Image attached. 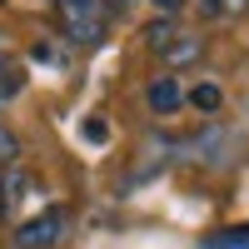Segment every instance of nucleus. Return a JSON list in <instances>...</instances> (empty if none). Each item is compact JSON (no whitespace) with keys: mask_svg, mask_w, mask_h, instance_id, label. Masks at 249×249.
<instances>
[{"mask_svg":"<svg viewBox=\"0 0 249 249\" xmlns=\"http://www.w3.org/2000/svg\"><path fill=\"white\" fill-rule=\"evenodd\" d=\"M60 5V30H65V40H75V45H100L105 40V25L110 15L100 0H55Z\"/></svg>","mask_w":249,"mask_h":249,"instance_id":"obj_1","label":"nucleus"},{"mask_svg":"<svg viewBox=\"0 0 249 249\" xmlns=\"http://www.w3.org/2000/svg\"><path fill=\"white\" fill-rule=\"evenodd\" d=\"M65 230H70V214L65 210H45V214H35V219H25L15 230V244L20 249H55L65 239Z\"/></svg>","mask_w":249,"mask_h":249,"instance_id":"obj_2","label":"nucleus"},{"mask_svg":"<svg viewBox=\"0 0 249 249\" xmlns=\"http://www.w3.org/2000/svg\"><path fill=\"white\" fill-rule=\"evenodd\" d=\"M179 105H184L179 80H175V75H160L155 85H150V110H155V115H175Z\"/></svg>","mask_w":249,"mask_h":249,"instance_id":"obj_3","label":"nucleus"},{"mask_svg":"<svg viewBox=\"0 0 249 249\" xmlns=\"http://www.w3.org/2000/svg\"><path fill=\"white\" fill-rule=\"evenodd\" d=\"M199 55H204V40H199V35H175L170 45L160 50V60H164V65H175V70H179V65H195Z\"/></svg>","mask_w":249,"mask_h":249,"instance_id":"obj_4","label":"nucleus"},{"mask_svg":"<svg viewBox=\"0 0 249 249\" xmlns=\"http://www.w3.org/2000/svg\"><path fill=\"white\" fill-rule=\"evenodd\" d=\"M20 90H25V65L15 55H0V105H10Z\"/></svg>","mask_w":249,"mask_h":249,"instance_id":"obj_5","label":"nucleus"},{"mask_svg":"<svg viewBox=\"0 0 249 249\" xmlns=\"http://www.w3.org/2000/svg\"><path fill=\"white\" fill-rule=\"evenodd\" d=\"M190 100H195L199 110H219V100H224V95H219V85H195Z\"/></svg>","mask_w":249,"mask_h":249,"instance_id":"obj_6","label":"nucleus"},{"mask_svg":"<svg viewBox=\"0 0 249 249\" xmlns=\"http://www.w3.org/2000/svg\"><path fill=\"white\" fill-rule=\"evenodd\" d=\"M15 160H20V140H15V130L0 124V164H15Z\"/></svg>","mask_w":249,"mask_h":249,"instance_id":"obj_7","label":"nucleus"},{"mask_svg":"<svg viewBox=\"0 0 249 249\" xmlns=\"http://www.w3.org/2000/svg\"><path fill=\"white\" fill-rule=\"evenodd\" d=\"M150 5H155V10H160V15H179V10H184V5H190V0H150Z\"/></svg>","mask_w":249,"mask_h":249,"instance_id":"obj_8","label":"nucleus"},{"mask_svg":"<svg viewBox=\"0 0 249 249\" xmlns=\"http://www.w3.org/2000/svg\"><path fill=\"white\" fill-rule=\"evenodd\" d=\"M199 10L204 15H224V0H199Z\"/></svg>","mask_w":249,"mask_h":249,"instance_id":"obj_9","label":"nucleus"},{"mask_svg":"<svg viewBox=\"0 0 249 249\" xmlns=\"http://www.w3.org/2000/svg\"><path fill=\"white\" fill-rule=\"evenodd\" d=\"M249 10V0H224V15H244Z\"/></svg>","mask_w":249,"mask_h":249,"instance_id":"obj_10","label":"nucleus"},{"mask_svg":"<svg viewBox=\"0 0 249 249\" xmlns=\"http://www.w3.org/2000/svg\"><path fill=\"white\" fill-rule=\"evenodd\" d=\"M230 249H249V244H230Z\"/></svg>","mask_w":249,"mask_h":249,"instance_id":"obj_11","label":"nucleus"}]
</instances>
